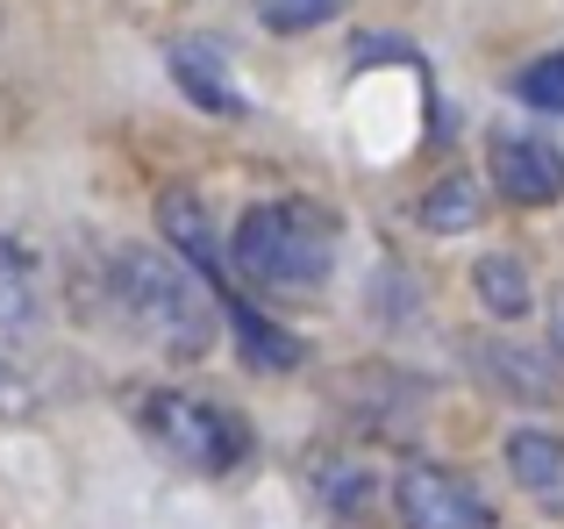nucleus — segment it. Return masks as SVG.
<instances>
[{"label":"nucleus","instance_id":"f03ea898","mask_svg":"<svg viewBox=\"0 0 564 529\" xmlns=\"http://www.w3.org/2000/svg\"><path fill=\"white\" fill-rule=\"evenodd\" d=\"M108 287H115V307L129 315V330L151 336L158 350H172V358L207 350V336H215V301H207V279H200L193 258H165V251L129 244V251H115V264H108Z\"/></svg>","mask_w":564,"mask_h":529},{"label":"nucleus","instance_id":"0eeeda50","mask_svg":"<svg viewBox=\"0 0 564 529\" xmlns=\"http://www.w3.org/2000/svg\"><path fill=\"white\" fill-rule=\"evenodd\" d=\"M508 473L543 516H564V436L557 430H514L508 436Z\"/></svg>","mask_w":564,"mask_h":529},{"label":"nucleus","instance_id":"1a4fd4ad","mask_svg":"<svg viewBox=\"0 0 564 529\" xmlns=\"http://www.w3.org/2000/svg\"><path fill=\"white\" fill-rule=\"evenodd\" d=\"M43 322V287L22 244L0 237V336H29Z\"/></svg>","mask_w":564,"mask_h":529},{"label":"nucleus","instance_id":"9b49d317","mask_svg":"<svg viewBox=\"0 0 564 529\" xmlns=\"http://www.w3.org/2000/svg\"><path fill=\"white\" fill-rule=\"evenodd\" d=\"M471 293H479L486 307H494L500 322H522L529 315V272H522V258H508V251H494V258H479L471 264Z\"/></svg>","mask_w":564,"mask_h":529},{"label":"nucleus","instance_id":"9d476101","mask_svg":"<svg viewBox=\"0 0 564 529\" xmlns=\"http://www.w3.org/2000/svg\"><path fill=\"white\" fill-rule=\"evenodd\" d=\"M479 215H486V194L471 180H436L414 201V223H422L429 237H465V229H479Z\"/></svg>","mask_w":564,"mask_h":529},{"label":"nucleus","instance_id":"4468645a","mask_svg":"<svg viewBox=\"0 0 564 529\" xmlns=\"http://www.w3.org/2000/svg\"><path fill=\"white\" fill-rule=\"evenodd\" d=\"M350 0H258V14H264V29H279V36H301V29H322V22H336Z\"/></svg>","mask_w":564,"mask_h":529},{"label":"nucleus","instance_id":"ddd939ff","mask_svg":"<svg viewBox=\"0 0 564 529\" xmlns=\"http://www.w3.org/2000/svg\"><path fill=\"white\" fill-rule=\"evenodd\" d=\"M514 100L536 115H564V51L551 57H529L522 72H514Z\"/></svg>","mask_w":564,"mask_h":529},{"label":"nucleus","instance_id":"7ed1b4c3","mask_svg":"<svg viewBox=\"0 0 564 529\" xmlns=\"http://www.w3.org/2000/svg\"><path fill=\"white\" fill-rule=\"evenodd\" d=\"M143 430L158 436V451H172L193 473H229L250 451L243 422L221 415L215 401H193V393H151V401H143Z\"/></svg>","mask_w":564,"mask_h":529},{"label":"nucleus","instance_id":"39448f33","mask_svg":"<svg viewBox=\"0 0 564 529\" xmlns=\"http://www.w3.org/2000/svg\"><path fill=\"white\" fill-rule=\"evenodd\" d=\"M486 165H494V194L508 208H551V201H564V151L543 137H494Z\"/></svg>","mask_w":564,"mask_h":529},{"label":"nucleus","instance_id":"20e7f679","mask_svg":"<svg viewBox=\"0 0 564 529\" xmlns=\"http://www.w3.org/2000/svg\"><path fill=\"white\" fill-rule=\"evenodd\" d=\"M393 516H400V529H494L486 494L471 487L457 465H436V458L400 465V479H393Z\"/></svg>","mask_w":564,"mask_h":529},{"label":"nucleus","instance_id":"423d86ee","mask_svg":"<svg viewBox=\"0 0 564 529\" xmlns=\"http://www.w3.org/2000/svg\"><path fill=\"white\" fill-rule=\"evenodd\" d=\"M479 373L486 387H500L508 401H529V408H551L564 401V373L551 350H522V344H479Z\"/></svg>","mask_w":564,"mask_h":529},{"label":"nucleus","instance_id":"6e6552de","mask_svg":"<svg viewBox=\"0 0 564 529\" xmlns=\"http://www.w3.org/2000/svg\"><path fill=\"white\" fill-rule=\"evenodd\" d=\"M172 79H180V94H193L207 115H243V94H236L215 36H180L172 43Z\"/></svg>","mask_w":564,"mask_h":529},{"label":"nucleus","instance_id":"f257e3e1","mask_svg":"<svg viewBox=\"0 0 564 529\" xmlns=\"http://www.w3.org/2000/svg\"><path fill=\"white\" fill-rule=\"evenodd\" d=\"M344 251V229L322 201H258L229 237L236 279L264 293H322Z\"/></svg>","mask_w":564,"mask_h":529},{"label":"nucleus","instance_id":"f8f14e48","mask_svg":"<svg viewBox=\"0 0 564 529\" xmlns=\"http://www.w3.org/2000/svg\"><path fill=\"white\" fill-rule=\"evenodd\" d=\"M221 315L236 322V336H243V350H250L258 365H301V344H293V336H279L272 322H264L258 307H243L236 293H229V307H221Z\"/></svg>","mask_w":564,"mask_h":529}]
</instances>
